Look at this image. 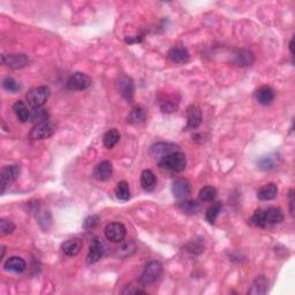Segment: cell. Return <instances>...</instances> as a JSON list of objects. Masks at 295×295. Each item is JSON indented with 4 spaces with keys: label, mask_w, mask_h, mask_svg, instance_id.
<instances>
[{
    "label": "cell",
    "mask_w": 295,
    "mask_h": 295,
    "mask_svg": "<svg viewBox=\"0 0 295 295\" xmlns=\"http://www.w3.org/2000/svg\"><path fill=\"white\" fill-rule=\"evenodd\" d=\"M105 254V248L104 245L98 240L97 238L94 239L93 244L90 246L89 252L87 255V262L88 264H95L104 256Z\"/></svg>",
    "instance_id": "e0dca14e"
},
{
    "label": "cell",
    "mask_w": 295,
    "mask_h": 295,
    "mask_svg": "<svg viewBox=\"0 0 295 295\" xmlns=\"http://www.w3.org/2000/svg\"><path fill=\"white\" fill-rule=\"evenodd\" d=\"M167 58L174 64H186L191 59V54L186 48L173 47L167 52Z\"/></svg>",
    "instance_id": "2e32d148"
},
{
    "label": "cell",
    "mask_w": 295,
    "mask_h": 295,
    "mask_svg": "<svg viewBox=\"0 0 295 295\" xmlns=\"http://www.w3.org/2000/svg\"><path fill=\"white\" fill-rule=\"evenodd\" d=\"M20 174V166L18 165H11V166H5L1 170V194H4L6 189L19 178Z\"/></svg>",
    "instance_id": "8fae6325"
},
{
    "label": "cell",
    "mask_w": 295,
    "mask_h": 295,
    "mask_svg": "<svg viewBox=\"0 0 295 295\" xmlns=\"http://www.w3.org/2000/svg\"><path fill=\"white\" fill-rule=\"evenodd\" d=\"M221 209H222L221 202L214 203V204H212L208 210H206V214H205L206 221H208L209 224L214 225L216 221H217L219 214L221 212Z\"/></svg>",
    "instance_id": "f1b7e54d"
},
{
    "label": "cell",
    "mask_w": 295,
    "mask_h": 295,
    "mask_svg": "<svg viewBox=\"0 0 295 295\" xmlns=\"http://www.w3.org/2000/svg\"><path fill=\"white\" fill-rule=\"evenodd\" d=\"M82 247H83V244H82V241L80 239L75 238V239H71V240L65 241L64 244L61 245V249L62 252H64L65 255H67V256H76L78 255L82 250Z\"/></svg>",
    "instance_id": "ffe728a7"
},
{
    "label": "cell",
    "mask_w": 295,
    "mask_h": 295,
    "mask_svg": "<svg viewBox=\"0 0 295 295\" xmlns=\"http://www.w3.org/2000/svg\"><path fill=\"white\" fill-rule=\"evenodd\" d=\"M293 43H294V38H292V39H291V42H290V47H288V49H290L291 54H294V51H293Z\"/></svg>",
    "instance_id": "ab89813d"
},
{
    "label": "cell",
    "mask_w": 295,
    "mask_h": 295,
    "mask_svg": "<svg viewBox=\"0 0 295 295\" xmlns=\"http://www.w3.org/2000/svg\"><path fill=\"white\" fill-rule=\"evenodd\" d=\"M284 221V214L281 209L271 206L268 209H258L255 211L250 219L252 226L260 228H265L269 226H273Z\"/></svg>",
    "instance_id": "6da1fadb"
},
{
    "label": "cell",
    "mask_w": 295,
    "mask_h": 295,
    "mask_svg": "<svg viewBox=\"0 0 295 295\" xmlns=\"http://www.w3.org/2000/svg\"><path fill=\"white\" fill-rule=\"evenodd\" d=\"M255 61V55L248 50H238L234 54L233 64L240 67H250Z\"/></svg>",
    "instance_id": "d6986e66"
},
{
    "label": "cell",
    "mask_w": 295,
    "mask_h": 295,
    "mask_svg": "<svg viewBox=\"0 0 295 295\" xmlns=\"http://www.w3.org/2000/svg\"><path fill=\"white\" fill-rule=\"evenodd\" d=\"M157 179L155 173L151 170H144L141 173V186L146 192H151L155 189Z\"/></svg>",
    "instance_id": "603a6c76"
},
{
    "label": "cell",
    "mask_w": 295,
    "mask_h": 295,
    "mask_svg": "<svg viewBox=\"0 0 295 295\" xmlns=\"http://www.w3.org/2000/svg\"><path fill=\"white\" fill-rule=\"evenodd\" d=\"M99 224V217L97 215L89 216L86 218V221H83V228L87 231H91V229L96 228V226Z\"/></svg>",
    "instance_id": "8d00e7d4"
},
{
    "label": "cell",
    "mask_w": 295,
    "mask_h": 295,
    "mask_svg": "<svg viewBox=\"0 0 295 295\" xmlns=\"http://www.w3.org/2000/svg\"><path fill=\"white\" fill-rule=\"evenodd\" d=\"M55 133V126L50 121L37 123L32 127L29 137L31 140H45L51 137Z\"/></svg>",
    "instance_id": "9c48e42d"
},
{
    "label": "cell",
    "mask_w": 295,
    "mask_h": 295,
    "mask_svg": "<svg viewBox=\"0 0 295 295\" xmlns=\"http://www.w3.org/2000/svg\"><path fill=\"white\" fill-rule=\"evenodd\" d=\"M179 147L172 142H158L152 144L150 148L149 153L153 158H163L164 156L170 155L172 152L178 151Z\"/></svg>",
    "instance_id": "30bf717a"
},
{
    "label": "cell",
    "mask_w": 295,
    "mask_h": 295,
    "mask_svg": "<svg viewBox=\"0 0 295 295\" xmlns=\"http://www.w3.org/2000/svg\"><path fill=\"white\" fill-rule=\"evenodd\" d=\"M217 197V189L212 186H205L198 193V198L201 202H212Z\"/></svg>",
    "instance_id": "f546056e"
},
{
    "label": "cell",
    "mask_w": 295,
    "mask_h": 295,
    "mask_svg": "<svg viewBox=\"0 0 295 295\" xmlns=\"http://www.w3.org/2000/svg\"><path fill=\"white\" fill-rule=\"evenodd\" d=\"M14 229L15 225L13 221H8V219H1L0 221V233H1V235L12 234Z\"/></svg>",
    "instance_id": "d590c367"
},
{
    "label": "cell",
    "mask_w": 295,
    "mask_h": 295,
    "mask_svg": "<svg viewBox=\"0 0 295 295\" xmlns=\"http://www.w3.org/2000/svg\"><path fill=\"white\" fill-rule=\"evenodd\" d=\"M50 96H51L50 88L47 86H39L29 90L25 97H27L28 104L30 105L32 109H38V107H42L45 103H47Z\"/></svg>",
    "instance_id": "3957f363"
},
{
    "label": "cell",
    "mask_w": 295,
    "mask_h": 295,
    "mask_svg": "<svg viewBox=\"0 0 295 295\" xmlns=\"http://www.w3.org/2000/svg\"><path fill=\"white\" fill-rule=\"evenodd\" d=\"M2 88L11 94H18L21 90V84L13 77L7 76L2 80Z\"/></svg>",
    "instance_id": "836d02e7"
},
{
    "label": "cell",
    "mask_w": 295,
    "mask_h": 295,
    "mask_svg": "<svg viewBox=\"0 0 295 295\" xmlns=\"http://www.w3.org/2000/svg\"><path fill=\"white\" fill-rule=\"evenodd\" d=\"M280 163H281L280 155L278 152H273L262 157V158L257 162V165L262 171L269 172V171H272V170L277 169V167L280 165Z\"/></svg>",
    "instance_id": "9a60e30c"
},
{
    "label": "cell",
    "mask_w": 295,
    "mask_h": 295,
    "mask_svg": "<svg viewBox=\"0 0 295 295\" xmlns=\"http://www.w3.org/2000/svg\"><path fill=\"white\" fill-rule=\"evenodd\" d=\"M29 57L21 53H9L1 54L2 65L7 66L12 70H21V68L27 67L29 65Z\"/></svg>",
    "instance_id": "ba28073f"
},
{
    "label": "cell",
    "mask_w": 295,
    "mask_h": 295,
    "mask_svg": "<svg viewBox=\"0 0 295 295\" xmlns=\"http://www.w3.org/2000/svg\"><path fill=\"white\" fill-rule=\"evenodd\" d=\"M163 272V265L158 261H151L146 264L142 274L140 277V283L142 285H150L159 279Z\"/></svg>",
    "instance_id": "277c9868"
},
{
    "label": "cell",
    "mask_w": 295,
    "mask_h": 295,
    "mask_svg": "<svg viewBox=\"0 0 295 295\" xmlns=\"http://www.w3.org/2000/svg\"><path fill=\"white\" fill-rule=\"evenodd\" d=\"M202 123V111L197 105H191L187 109L186 130L196 129Z\"/></svg>",
    "instance_id": "4fadbf2b"
},
{
    "label": "cell",
    "mask_w": 295,
    "mask_h": 295,
    "mask_svg": "<svg viewBox=\"0 0 295 295\" xmlns=\"http://www.w3.org/2000/svg\"><path fill=\"white\" fill-rule=\"evenodd\" d=\"M158 165L160 169L167 170L171 172H182L186 169L187 165V158L186 155L182 152H172L170 155L164 156L163 158H160L158 162Z\"/></svg>",
    "instance_id": "7a4b0ae2"
},
{
    "label": "cell",
    "mask_w": 295,
    "mask_h": 295,
    "mask_svg": "<svg viewBox=\"0 0 295 295\" xmlns=\"http://www.w3.org/2000/svg\"><path fill=\"white\" fill-rule=\"evenodd\" d=\"M278 195V187L276 183L270 182L267 185L261 187L257 192V198L260 201H272L277 197Z\"/></svg>",
    "instance_id": "44dd1931"
},
{
    "label": "cell",
    "mask_w": 295,
    "mask_h": 295,
    "mask_svg": "<svg viewBox=\"0 0 295 295\" xmlns=\"http://www.w3.org/2000/svg\"><path fill=\"white\" fill-rule=\"evenodd\" d=\"M294 203H295V197H294V191L291 189L290 191V210L291 215L294 216Z\"/></svg>",
    "instance_id": "f35d334b"
},
{
    "label": "cell",
    "mask_w": 295,
    "mask_h": 295,
    "mask_svg": "<svg viewBox=\"0 0 295 295\" xmlns=\"http://www.w3.org/2000/svg\"><path fill=\"white\" fill-rule=\"evenodd\" d=\"M30 121L34 123L35 124L37 123H47L49 121V113L45 109H42V107H38V109H34L32 113L30 114Z\"/></svg>",
    "instance_id": "d6a6232c"
},
{
    "label": "cell",
    "mask_w": 295,
    "mask_h": 295,
    "mask_svg": "<svg viewBox=\"0 0 295 295\" xmlns=\"http://www.w3.org/2000/svg\"><path fill=\"white\" fill-rule=\"evenodd\" d=\"M144 119H146V111H144L141 106H136L130 111V113L127 117V121L129 123H143Z\"/></svg>",
    "instance_id": "4dcf8cb0"
},
{
    "label": "cell",
    "mask_w": 295,
    "mask_h": 295,
    "mask_svg": "<svg viewBox=\"0 0 295 295\" xmlns=\"http://www.w3.org/2000/svg\"><path fill=\"white\" fill-rule=\"evenodd\" d=\"M123 294H147V292L144 290H141L139 286H135V288H130L129 286H127L123 291Z\"/></svg>",
    "instance_id": "74e56055"
},
{
    "label": "cell",
    "mask_w": 295,
    "mask_h": 295,
    "mask_svg": "<svg viewBox=\"0 0 295 295\" xmlns=\"http://www.w3.org/2000/svg\"><path fill=\"white\" fill-rule=\"evenodd\" d=\"M160 109L164 113H172L178 110V103L171 99H163L160 101Z\"/></svg>",
    "instance_id": "e575fe53"
},
{
    "label": "cell",
    "mask_w": 295,
    "mask_h": 295,
    "mask_svg": "<svg viewBox=\"0 0 295 295\" xmlns=\"http://www.w3.org/2000/svg\"><path fill=\"white\" fill-rule=\"evenodd\" d=\"M114 193H116L117 198L120 199V201H123V202L129 201L130 191H129L128 182H127V181H120L117 185L116 189H114Z\"/></svg>",
    "instance_id": "83f0119b"
},
{
    "label": "cell",
    "mask_w": 295,
    "mask_h": 295,
    "mask_svg": "<svg viewBox=\"0 0 295 295\" xmlns=\"http://www.w3.org/2000/svg\"><path fill=\"white\" fill-rule=\"evenodd\" d=\"M93 81L91 77L86 73H82V72H76V73L72 74L68 77L66 87L67 89L73 90V91H81L86 90L91 86Z\"/></svg>",
    "instance_id": "5b68a950"
},
{
    "label": "cell",
    "mask_w": 295,
    "mask_h": 295,
    "mask_svg": "<svg viewBox=\"0 0 295 295\" xmlns=\"http://www.w3.org/2000/svg\"><path fill=\"white\" fill-rule=\"evenodd\" d=\"M120 137H121L120 133L118 129L112 128L107 130L103 136V143L105 148H107V149H112V148H114L118 143H119Z\"/></svg>",
    "instance_id": "484cf974"
},
{
    "label": "cell",
    "mask_w": 295,
    "mask_h": 295,
    "mask_svg": "<svg viewBox=\"0 0 295 295\" xmlns=\"http://www.w3.org/2000/svg\"><path fill=\"white\" fill-rule=\"evenodd\" d=\"M113 174V166L112 163L109 160H103L98 163L94 170V178L98 181H106Z\"/></svg>",
    "instance_id": "5bb4252c"
},
{
    "label": "cell",
    "mask_w": 295,
    "mask_h": 295,
    "mask_svg": "<svg viewBox=\"0 0 295 295\" xmlns=\"http://www.w3.org/2000/svg\"><path fill=\"white\" fill-rule=\"evenodd\" d=\"M4 268L6 271L15 272V273H21V272H24L25 270L27 264H25V261L22 257L12 256L5 262Z\"/></svg>",
    "instance_id": "7402d4cb"
},
{
    "label": "cell",
    "mask_w": 295,
    "mask_h": 295,
    "mask_svg": "<svg viewBox=\"0 0 295 295\" xmlns=\"http://www.w3.org/2000/svg\"><path fill=\"white\" fill-rule=\"evenodd\" d=\"M268 285H269V281L264 276L257 277L256 279L254 280V283H252L250 288H249L248 294H252V295L265 294L268 292Z\"/></svg>",
    "instance_id": "cb8c5ba5"
},
{
    "label": "cell",
    "mask_w": 295,
    "mask_h": 295,
    "mask_svg": "<svg viewBox=\"0 0 295 295\" xmlns=\"http://www.w3.org/2000/svg\"><path fill=\"white\" fill-rule=\"evenodd\" d=\"M117 89L119 94L123 96L124 99L132 101L134 98V93H135V86H134V81L127 75L121 74L118 76L116 81Z\"/></svg>",
    "instance_id": "8992f818"
},
{
    "label": "cell",
    "mask_w": 295,
    "mask_h": 295,
    "mask_svg": "<svg viewBox=\"0 0 295 295\" xmlns=\"http://www.w3.org/2000/svg\"><path fill=\"white\" fill-rule=\"evenodd\" d=\"M172 193L174 195V197L179 201H183V199L188 198V196L192 193V187L189 181L185 178H179L173 182L172 186Z\"/></svg>",
    "instance_id": "7c38bea8"
},
{
    "label": "cell",
    "mask_w": 295,
    "mask_h": 295,
    "mask_svg": "<svg viewBox=\"0 0 295 295\" xmlns=\"http://www.w3.org/2000/svg\"><path fill=\"white\" fill-rule=\"evenodd\" d=\"M13 110H14L16 118H18L19 121H21V123H27L28 120H30V111L28 110L27 105L22 100L15 101L14 105H13Z\"/></svg>",
    "instance_id": "d4e9b609"
},
{
    "label": "cell",
    "mask_w": 295,
    "mask_h": 295,
    "mask_svg": "<svg viewBox=\"0 0 295 295\" xmlns=\"http://www.w3.org/2000/svg\"><path fill=\"white\" fill-rule=\"evenodd\" d=\"M104 233L109 241L114 242V244H120L126 238L127 229L121 222H111L105 227Z\"/></svg>",
    "instance_id": "52a82bcc"
},
{
    "label": "cell",
    "mask_w": 295,
    "mask_h": 295,
    "mask_svg": "<svg viewBox=\"0 0 295 295\" xmlns=\"http://www.w3.org/2000/svg\"><path fill=\"white\" fill-rule=\"evenodd\" d=\"M5 252H6V248L5 247H1V257H0V260H2V258H4Z\"/></svg>",
    "instance_id": "60d3db41"
},
{
    "label": "cell",
    "mask_w": 295,
    "mask_h": 295,
    "mask_svg": "<svg viewBox=\"0 0 295 295\" xmlns=\"http://www.w3.org/2000/svg\"><path fill=\"white\" fill-rule=\"evenodd\" d=\"M135 250H136V245L134 244L133 241H127V242L123 241V245L117 249V255L119 257H127L134 254Z\"/></svg>",
    "instance_id": "1f68e13d"
},
{
    "label": "cell",
    "mask_w": 295,
    "mask_h": 295,
    "mask_svg": "<svg viewBox=\"0 0 295 295\" xmlns=\"http://www.w3.org/2000/svg\"><path fill=\"white\" fill-rule=\"evenodd\" d=\"M178 206L181 209V211L186 215H196L201 209V205H199L198 202L196 201H192V199H183V201H180Z\"/></svg>",
    "instance_id": "4316f807"
},
{
    "label": "cell",
    "mask_w": 295,
    "mask_h": 295,
    "mask_svg": "<svg viewBox=\"0 0 295 295\" xmlns=\"http://www.w3.org/2000/svg\"><path fill=\"white\" fill-rule=\"evenodd\" d=\"M274 96H276L274 90L269 86H262L255 91V99L258 101V104L263 105V106L270 105L273 101Z\"/></svg>",
    "instance_id": "ac0fdd59"
}]
</instances>
